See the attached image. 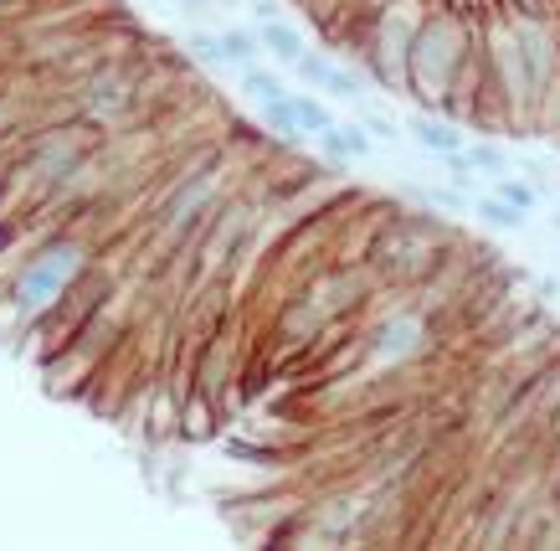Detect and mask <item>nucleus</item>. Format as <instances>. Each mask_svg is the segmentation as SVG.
Listing matches in <instances>:
<instances>
[{
    "label": "nucleus",
    "instance_id": "nucleus-8",
    "mask_svg": "<svg viewBox=\"0 0 560 551\" xmlns=\"http://www.w3.org/2000/svg\"><path fill=\"white\" fill-rule=\"evenodd\" d=\"M242 93L253 99V104H283L293 88L278 78L272 68H262V62H253V68H242Z\"/></svg>",
    "mask_w": 560,
    "mask_h": 551
},
{
    "label": "nucleus",
    "instance_id": "nucleus-2",
    "mask_svg": "<svg viewBox=\"0 0 560 551\" xmlns=\"http://www.w3.org/2000/svg\"><path fill=\"white\" fill-rule=\"evenodd\" d=\"M217 196H221V165L217 160L201 165V171H190V175H175V191L165 196V207H160V227H165L171 238H190V232L211 217Z\"/></svg>",
    "mask_w": 560,
    "mask_h": 551
},
{
    "label": "nucleus",
    "instance_id": "nucleus-7",
    "mask_svg": "<svg viewBox=\"0 0 560 551\" xmlns=\"http://www.w3.org/2000/svg\"><path fill=\"white\" fill-rule=\"evenodd\" d=\"M474 217L483 227H493V232H525L529 227V211L514 207V202H504V196H474Z\"/></svg>",
    "mask_w": 560,
    "mask_h": 551
},
{
    "label": "nucleus",
    "instance_id": "nucleus-12",
    "mask_svg": "<svg viewBox=\"0 0 560 551\" xmlns=\"http://www.w3.org/2000/svg\"><path fill=\"white\" fill-rule=\"evenodd\" d=\"M463 160H468V165H474L478 175L514 171V160L504 156V145H493V139H474V145H463Z\"/></svg>",
    "mask_w": 560,
    "mask_h": 551
},
{
    "label": "nucleus",
    "instance_id": "nucleus-17",
    "mask_svg": "<svg viewBox=\"0 0 560 551\" xmlns=\"http://www.w3.org/2000/svg\"><path fill=\"white\" fill-rule=\"evenodd\" d=\"M529 299H540V305H550V299H560V278H550V274L529 278Z\"/></svg>",
    "mask_w": 560,
    "mask_h": 551
},
{
    "label": "nucleus",
    "instance_id": "nucleus-4",
    "mask_svg": "<svg viewBox=\"0 0 560 551\" xmlns=\"http://www.w3.org/2000/svg\"><path fill=\"white\" fill-rule=\"evenodd\" d=\"M407 139H411V145H422L427 156H438V160L463 156V145H468V139H463L447 119H438V114H411V119H407Z\"/></svg>",
    "mask_w": 560,
    "mask_h": 551
},
{
    "label": "nucleus",
    "instance_id": "nucleus-11",
    "mask_svg": "<svg viewBox=\"0 0 560 551\" xmlns=\"http://www.w3.org/2000/svg\"><path fill=\"white\" fill-rule=\"evenodd\" d=\"M289 104H293V119H299V129H304V135H324V129L335 124L329 104H324V99H314V93H299V88H293Z\"/></svg>",
    "mask_w": 560,
    "mask_h": 551
},
{
    "label": "nucleus",
    "instance_id": "nucleus-3",
    "mask_svg": "<svg viewBox=\"0 0 560 551\" xmlns=\"http://www.w3.org/2000/svg\"><path fill=\"white\" fill-rule=\"evenodd\" d=\"M135 93L139 88L124 68H98L83 83V108L88 114H98V119H108V114H124V108L135 104Z\"/></svg>",
    "mask_w": 560,
    "mask_h": 551
},
{
    "label": "nucleus",
    "instance_id": "nucleus-13",
    "mask_svg": "<svg viewBox=\"0 0 560 551\" xmlns=\"http://www.w3.org/2000/svg\"><path fill=\"white\" fill-rule=\"evenodd\" d=\"M186 53L196 57L201 68H217V72L232 68V57H226V47H221V32H190L186 36Z\"/></svg>",
    "mask_w": 560,
    "mask_h": 551
},
{
    "label": "nucleus",
    "instance_id": "nucleus-5",
    "mask_svg": "<svg viewBox=\"0 0 560 551\" xmlns=\"http://www.w3.org/2000/svg\"><path fill=\"white\" fill-rule=\"evenodd\" d=\"M319 139H324V150L340 160V165H345V160H371L375 156V135L360 119H335Z\"/></svg>",
    "mask_w": 560,
    "mask_h": 551
},
{
    "label": "nucleus",
    "instance_id": "nucleus-16",
    "mask_svg": "<svg viewBox=\"0 0 560 551\" xmlns=\"http://www.w3.org/2000/svg\"><path fill=\"white\" fill-rule=\"evenodd\" d=\"M335 68H340V62H329V57H324V53H304V57H299V62H293V72H299L304 83H314V88H329V78H335Z\"/></svg>",
    "mask_w": 560,
    "mask_h": 551
},
{
    "label": "nucleus",
    "instance_id": "nucleus-19",
    "mask_svg": "<svg viewBox=\"0 0 560 551\" xmlns=\"http://www.w3.org/2000/svg\"><path fill=\"white\" fill-rule=\"evenodd\" d=\"M545 222H550V232H560V211H550V217H545Z\"/></svg>",
    "mask_w": 560,
    "mask_h": 551
},
{
    "label": "nucleus",
    "instance_id": "nucleus-18",
    "mask_svg": "<svg viewBox=\"0 0 560 551\" xmlns=\"http://www.w3.org/2000/svg\"><path fill=\"white\" fill-rule=\"evenodd\" d=\"M520 171L529 175V181H535V186H550V165H545V160H535V156H520Z\"/></svg>",
    "mask_w": 560,
    "mask_h": 551
},
{
    "label": "nucleus",
    "instance_id": "nucleus-9",
    "mask_svg": "<svg viewBox=\"0 0 560 551\" xmlns=\"http://www.w3.org/2000/svg\"><path fill=\"white\" fill-rule=\"evenodd\" d=\"M221 47H226V57H232V68H253V62L268 57L262 36L247 32V26H226V32H221Z\"/></svg>",
    "mask_w": 560,
    "mask_h": 551
},
{
    "label": "nucleus",
    "instance_id": "nucleus-6",
    "mask_svg": "<svg viewBox=\"0 0 560 551\" xmlns=\"http://www.w3.org/2000/svg\"><path fill=\"white\" fill-rule=\"evenodd\" d=\"M257 36H262V47H268L272 62H283V68H293V62H299V57L308 53V47H304V36H299V26H289L283 16L257 21Z\"/></svg>",
    "mask_w": 560,
    "mask_h": 551
},
{
    "label": "nucleus",
    "instance_id": "nucleus-1",
    "mask_svg": "<svg viewBox=\"0 0 560 551\" xmlns=\"http://www.w3.org/2000/svg\"><path fill=\"white\" fill-rule=\"evenodd\" d=\"M83 274V248L72 238H57V242H47L42 253H36L26 268H21V278H16V305L26 314H42L47 305H57L62 294H68V284Z\"/></svg>",
    "mask_w": 560,
    "mask_h": 551
},
{
    "label": "nucleus",
    "instance_id": "nucleus-15",
    "mask_svg": "<svg viewBox=\"0 0 560 551\" xmlns=\"http://www.w3.org/2000/svg\"><path fill=\"white\" fill-rule=\"evenodd\" d=\"M411 202H422V207H438V211H453V217H463V211H474V202H468V191H438V186H422L411 191Z\"/></svg>",
    "mask_w": 560,
    "mask_h": 551
},
{
    "label": "nucleus",
    "instance_id": "nucleus-10",
    "mask_svg": "<svg viewBox=\"0 0 560 551\" xmlns=\"http://www.w3.org/2000/svg\"><path fill=\"white\" fill-rule=\"evenodd\" d=\"M489 181H493L489 186L493 196H504V202H514V207H525V211H535L540 207V196H545L529 175H514V171H499V175H489Z\"/></svg>",
    "mask_w": 560,
    "mask_h": 551
},
{
    "label": "nucleus",
    "instance_id": "nucleus-14",
    "mask_svg": "<svg viewBox=\"0 0 560 551\" xmlns=\"http://www.w3.org/2000/svg\"><path fill=\"white\" fill-rule=\"evenodd\" d=\"M355 108H360V124H365V129L381 139V145H401V139H407V124H396L390 114H381L375 104H365V99H360Z\"/></svg>",
    "mask_w": 560,
    "mask_h": 551
}]
</instances>
